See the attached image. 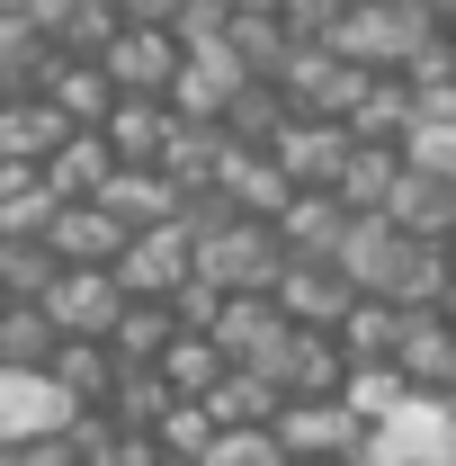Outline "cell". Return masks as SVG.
Instances as JSON below:
<instances>
[{"label": "cell", "mask_w": 456, "mask_h": 466, "mask_svg": "<svg viewBox=\"0 0 456 466\" xmlns=\"http://www.w3.org/2000/svg\"><path fill=\"white\" fill-rule=\"evenodd\" d=\"M358 466H456V395H402L367 431Z\"/></svg>", "instance_id": "1"}, {"label": "cell", "mask_w": 456, "mask_h": 466, "mask_svg": "<svg viewBox=\"0 0 456 466\" xmlns=\"http://www.w3.org/2000/svg\"><path fill=\"white\" fill-rule=\"evenodd\" d=\"M90 63L108 72L116 99H171V81H179V63H188V46H179V27H116Z\"/></svg>", "instance_id": "2"}, {"label": "cell", "mask_w": 456, "mask_h": 466, "mask_svg": "<svg viewBox=\"0 0 456 466\" xmlns=\"http://www.w3.org/2000/svg\"><path fill=\"white\" fill-rule=\"evenodd\" d=\"M188 279H197V233H188V216L179 225H153V233H125V251H116V288L125 296L171 305Z\"/></svg>", "instance_id": "3"}, {"label": "cell", "mask_w": 456, "mask_h": 466, "mask_svg": "<svg viewBox=\"0 0 456 466\" xmlns=\"http://www.w3.org/2000/svg\"><path fill=\"white\" fill-rule=\"evenodd\" d=\"M251 377H269V386H278V404H304V395H341L349 359H341V341H332V332H304V323H286Z\"/></svg>", "instance_id": "4"}, {"label": "cell", "mask_w": 456, "mask_h": 466, "mask_svg": "<svg viewBox=\"0 0 456 466\" xmlns=\"http://www.w3.org/2000/svg\"><path fill=\"white\" fill-rule=\"evenodd\" d=\"M278 449L286 458H332V466H358V449H367V421L341 404V395H304V404H278Z\"/></svg>", "instance_id": "5"}, {"label": "cell", "mask_w": 456, "mask_h": 466, "mask_svg": "<svg viewBox=\"0 0 456 466\" xmlns=\"http://www.w3.org/2000/svg\"><path fill=\"white\" fill-rule=\"evenodd\" d=\"M81 421V404L63 395L45 368H0V449H18V440H63Z\"/></svg>", "instance_id": "6"}, {"label": "cell", "mask_w": 456, "mask_h": 466, "mask_svg": "<svg viewBox=\"0 0 456 466\" xmlns=\"http://www.w3.org/2000/svg\"><path fill=\"white\" fill-rule=\"evenodd\" d=\"M394 377L411 395H456V323H448V305H411V314H402Z\"/></svg>", "instance_id": "7"}, {"label": "cell", "mask_w": 456, "mask_h": 466, "mask_svg": "<svg viewBox=\"0 0 456 466\" xmlns=\"http://www.w3.org/2000/svg\"><path fill=\"white\" fill-rule=\"evenodd\" d=\"M116 314H125L116 269H55V288H45V323H55L63 341H108Z\"/></svg>", "instance_id": "8"}, {"label": "cell", "mask_w": 456, "mask_h": 466, "mask_svg": "<svg viewBox=\"0 0 456 466\" xmlns=\"http://www.w3.org/2000/svg\"><path fill=\"white\" fill-rule=\"evenodd\" d=\"M349 135L341 116H286L278 135H269V162L286 171V188H332L341 179V162H349Z\"/></svg>", "instance_id": "9"}, {"label": "cell", "mask_w": 456, "mask_h": 466, "mask_svg": "<svg viewBox=\"0 0 456 466\" xmlns=\"http://www.w3.org/2000/svg\"><path fill=\"white\" fill-rule=\"evenodd\" d=\"M251 90V72L224 55V46H188V63H179L171 81V116H188V126H224V108Z\"/></svg>", "instance_id": "10"}, {"label": "cell", "mask_w": 456, "mask_h": 466, "mask_svg": "<svg viewBox=\"0 0 456 466\" xmlns=\"http://www.w3.org/2000/svg\"><path fill=\"white\" fill-rule=\"evenodd\" d=\"M45 251H55L63 269H116V251H125V225H116L99 198H63L55 225H45Z\"/></svg>", "instance_id": "11"}, {"label": "cell", "mask_w": 456, "mask_h": 466, "mask_svg": "<svg viewBox=\"0 0 456 466\" xmlns=\"http://www.w3.org/2000/svg\"><path fill=\"white\" fill-rule=\"evenodd\" d=\"M171 135H179L171 99H116V108L99 116V144L116 153V171H162Z\"/></svg>", "instance_id": "12"}, {"label": "cell", "mask_w": 456, "mask_h": 466, "mask_svg": "<svg viewBox=\"0 0 456 466\" xmlns=\"http://www.w3.org/2000/svg\"><path fill=\"white\" fill-rule=\"evenodd\" d=\"M376 216H385L394 233H411V242H448V233H456V179H439V171H411V162H402Z\"/></svg>", "instance_id": "13"}, {"label": "cell", "mask_w": 456, "mask_h": 466, "mask_svg": "<svg viewBox=\"0 0 456 466\" xmlns=\"http://www.w3.org/2000/svg\"><path fill=\"white\" fill-rule=\"evenodd\" d=\"M269 296H278V314H286V323H304V332H332L349 305H358V288H349L332 260H286Z\"/></svg>", "instance_id": "14"}, {"label": "cell", "mask_w": 456, "mask_h": 466, "mask_svg": "<svg viewBox=\"0 0 456 466\" xmlns=\"http://www.w3.org/2000/svg\"><path fill=\"white\" fill-rule=\"evenodd\" d=\"M63 135H72V116H63L45 90H9V99H0V162L45 171V162L63 153Z\"/></svg>", "instance_id": "15"}, {"label": "cell", "mask_w": 456, "mask_h": 466, "mask_svg": "<svg viewBox=\"0 0 456 466\" xmlns=\"http://www.w3.org/2000/svg\"><path fill=\"white\" fill-rule=\"evenodd\" d=\"M278 332H286L278 296H224V305H215V323H206V341L224 350V368H260Z\"/></svg>", "instance_id": "16"}, {"label": "cell", "mask_w": 456, "mask_h": 466, "mask_svg": "<svg viewBox=\"0 0 456 466\" xmlns=\"http://www.w3.org/2000/svg\"><path fill=\"white\" fill-rule=\"evenodd\" d=\"M215 198H224L233 216H260V225H269V216H278L295 188H286V171L269 162V153H251V144H224V162H215Z\"/></svg>", "instance_id": "17"}, {"label": "cell", "mask_w": 456, "mask_h": 466, "mask_svg": "<svg viewBox=\"0 0 456 466\" xmlns=\"http://www.w3.org/2000/svg\"><path fill=\"white\" fill-rule=\"evenodd\" d=\"M269 225H278L286 260H332V242H341V225H349V207L332 198V188H295Z\"/></svg>", "instance_id": "18"}, {"label": "cell", "mask_w": 456, "mask_h": 466, "mask_svg": "<svg viewBox=\"0 0 456 466\" xmlns=\"http://www.w3.org/2000/svg\"><path fill=\"white\" fill-rule=\"evenodd\" d=\"M99 207H108L125 233H153V225H179V216H188V198H179L162 171H108Z\"/></svg>", "instance_id": "19"}, {"label": "cell", "mask_w": 456, "mask_h": 466, "mask_svg": "<svg viewBox=\"0 0 456 466\" xmlns=\"http://www.w3.org/2000/svg\"><path fill=\"white\" fill-rule=\"evenodd\" d=\"M55 179L27 171V162H0V242H45V225H55Z\"/></svg>", "instance_id": "20"}, {"label": "cell", "mask_w": 456, "mask_h": 466, "mask_svg": "<svg viewBox=\"0 0 456 466\" xmlns=\"http://www.w3.org/2000/svg\"><path fill=\"white\" fill-rule=\"evenodd\" d=\"M171 332H179L171 305H153V296H125V314H116V332H108V359H116V368H162Z\"/></svg>", "instance_id": "21"}, {"label": "cell", "mask_w": 456, "mask_h": 466, "mask_svg": "<svg viewBox=\"0 0 456 466\" xmlns=\"http://www.w3.org/2000/svg\"><path fill=\"white\" fill-rule=\"evenodd\" d=\"M394 332H402V305H376V296H358L341 323H332V341H341L349 368H394Z\"/></svg>", "instance_id": "22"}, {"label": "cell", "mask_w": 456, "mask_h": 466, "mask_svg": "<svg viewBox=\"0 0 456 466\" xmlns=\"http://www.w3.org/2000/svg\"><path fill=\"white\" fill-rule=\"evenodd\" d=\"M206 412H215V431H269V421H278V386L251 377V368H224V377L206 386Z\"/></svg>", "instance_id": "23"}, {"label": "cell", "mask_w": 456, "mask_h": 466, "mask_svg": "<svg viewBox=\"0 0 456 466\" xmlns=\"http://www.w3.org/2000/svg\"><path fill=\"white\" fill-rule=\"evenodd\" d=\"M45 99H55L72 126H99V116L116 108V90H108V72L90 55H55V72H45Z\"/></svg>", "instance_id": "24"}, {"label": "cell", "mask_w": 456, "mask_h": 466, "mask_svg": "<svg viewBox=\"0 0 456 466\" xmlns=\"http://www.w3.org/2000/svg\"><path fill=\"white\" fill-rule=\"evenodd\" d=\"M394 171H402L394 144H349V162H341V179H332V198H341L349 216H376V207H385V188H394Z\"/></svg>", "instance_id": "25"}, {"label": "cell", "mask_w": 456, "mask_h": 466, "mask_svg": "<svg viewBox=\"0 0 456 466\" xmlns=\"http://www.w3.org/2000/svg\"><path fill=\"white\" fill-rule=\"evenodd\" d=\"M108 171H116V153L99 144V126H72V135H63V153L45 162L55 198H99V188H108Z\"/></svg>", "instance_id": "26"}, {"label": "cell", "mask_w": 456, "mask_h": 466, "mask_svg": "<svg viewBox=\"0 0 456 466\" xmlns=\"http://www.w3.org/2000/svg\"><path fill=\"white\" fill-rule=\"evenodd\" d=\"M45 377H55L81 412H99V404H108V386H116V359H108V341H63L55 359H45Z\"/></svg>", "instance_id": "27"}, {"label": "cell", "mask_w": 456, "mask_h": 466, "mask_svg": "<svg viewBox=\"0 0 456 466\" xmlns=\"http://www.w3.org/2000/svg\"><path fill=\"white\" fill-rule=\"evenodd\" d=\"M411 108H421V90H411V81H367V99L349 108V135H358V144H394V153H402Z\"/></svg>", "instance_id": "28"}, {"label": "cell", "mask_w": 456, "mask_h": 466, "mask_svg": "<svg viewBox=\"0 0 456 466\" xmlns=\"http://www.w3.org/2000/svg\"><path fill=\"white\" fill-rule=\"evenodd\" d=\"M162 386H171L179 404H206V386L224 377V350L206 341V332H171V350H162V368H153Z\"/></svg>", "instance_id": "29"}, {"label": "cell", "mask_w": 456, "mask_h": 466, "mask_svg": "<svg viewBox=\"0 0 456 466\" xmlns=\"http://www.w3.org/2000/svg\"><path fill=\"white\" fill-rule=\"evenodd\" d=\"M55 36H36V27H18V18H0V99L9 90H45V72H55Z\"/></svg>", "instance_id": "30"}, {"label": "cell", "mask_w": 456, "mask_h": 466, "mask_svg": "<svg viewBox=\"0 0 456 466\" xmlns=\"http://www.w3.org/2000/svg\"><path fill=\"white\" fill-rule=\"evenodd\" d=\"M144 440H153V449H162V466H197L206 458V440H215V412L206 404H162V421H153V431H144Z\"/></svg>", "instance_id": "31"}, {"label": "cell", "mask_w": 456, "mask_h": 466, "mask_svg": "<svg viewBox=\"0 0 456 466\" xmlns=\"http://www.w3.org/2000/svg\"><path fill=\"white\" fill-rule=\"evenodd\" d=\"M63 332L45 323V305H0V368H45Z\"/></svg>", "instance_id": "32"}, {"label": "cell", "mask_w": 456, "mask_h": 466, "mask_svg": "<svg viewBox=\"0 0 456 466\" xmlns=\"http://www.w3.org/2000/svg\"><path fill=\"white\" fill-rule=\"evenodd\" d=\"M224 55L242 63L251 81H278V63L295 55V36H286L278 18H233V27H224Z\"/></svg>", "instance_id": "33"}, {"label": "cell", "mask_w": 456, "mask_h": 466, "mask_svg": "<svg viewBox=\"0 0 456 466\" xmlns=\"http://www.w3.org/2000/svg\"><path fill=\"white\" fill-rule=\"evenodd\" d=\"M55 251L45 242H0V305H45V288H55Z\"/></svg>", "instance_id": "34"}, {"label": "cell", "mask_w": 456, "mask_h": 466, "mask_svg": "<svg viewBox=\"0 0 456 466\" xmlns=\"http://www.w3.org/2000/svg\"><path fill=\"white\" fill-rule=\"evenodd\" d=\"M402 395H411V386H402L394 368H349V377H341V404L358 412V421H367V431H376V421H385V412H394Z\"/></svg>", "instance_id": "35"}, {"label": "cell", "mask_w": 456, "mask_h": 466, "mask_svg": "<svg viewBox=\"0 0 456 466\" xmlns=\"http://www.w3.org/2000/svg\"><path fill=\"white\" fill-rule=\"evenodd\" d=\"M116 27H125V18H116V0H72V18L55 27V46H63V55H99Z\"/></svg>", "instance_id": "36"}, {"label": "cell", "mask_w": 456, "mask_h": 466, "mask_svg": "<svg viewBox=\"0 0 456 466\" xmlns=\"http://www.w3.org/2000/svg\"><path fill=\"white\" fill-rule=\"evenodd\" d=\"M197 466H286V449H278V431H215Z\"/></svg>", "instance_id": "37"}, {"label": "cell", "mask_w": 456, "mask_h": 466, "mask_svg": "<svg viewBox=\"0 0 456 466\" xmlns=\"http://www.w3.org/2000/svg\"><path fill=\"white\" fill-rule=\"evenodd\" d=\"M341 9H349V0H286V9H278V27L295 36V46H322V36L341 27Z\"/></svg>", "instance_id": "38"}, {"label": "cell", "mask_w": 456, "mask_h": 466, "mask_svg": "<svg viewBox=\"0 0 456 466\" xmlns=\"http://www.w3.org/2000/svg\"><path fill=\"white\" fill-rule=\"evenodd\" d=\"M0 466H81V449H72V431L63 440H18V449H0Z\"/></svg>", "instance_id": "39"}, {"label": "cell", "mask_w": 456, "mask_h": 466, "mask_svg": "<svg viewBox=\"0 0 456 466\" xmlns=\"http://www.w3.org/2000/svg\"><path fill=\"white\" fill-rule=\"evenodd\" d=\"M0 18H18V27H36V36H55L63 18H72V0H0Z\"/></svg>", "instance_id": "40"}, {"label": "cell", "mask_w": 456, "mask_h": 466, "mask_svg": "<svg viewBox=\"0 0 456 466\" xmlns=\"http://www.w3.org/2000/svg\"><path fill=\"white\" fill-rule=\"evenodd\" d=\"M116 18H125V27H171L179 0H116Z\"/></svg>", "instance_id": "41"}, {"label": "cell", "mask_w": 456, "mask_h": 466, "mask_svg": "<svg viewBox=\"0 0 456 466\" xmlns=\"http://www.w3.org/2000/svg\"><path fill=\"white\" fill-rule=\"evenodd\" d=\"M224 9H233V18H278L286 0H224Z\"/></svg>", "instance_id": "42"}, {"label": "cell", "mask_w": 456, "mask_h": 466, "mask_svg": "<svg viewBox=\"0 0 456 466\" xmlns=\"http://www.w3.org/2000/svg\"><path fill=\"white\" fill-rule=\"evenodd\" d=\"M448 63H456V9H448Z\"/></svg>", "instance_id": "43"}, {"label": "cell", "mask_w": 456, "mask_h": 466, "mask_svg": "<svg viewBox=\"0 0 456 466\" xmlns=\"http://www.w3.org/2000/svg\"><path fill=\"white\" fill-rule=\"evenodd\" d=\"M286 466H332V458H286Z\"/></svg>", "instance_id": "44"}, {"label": "cell", "mask_w": 456, "mask_h": 466, "mask_svg": "<svg viewBox=\"0 0 456 466\" xmlns=\"http://www.w3.org/2000/svg\"><path fill=\"white\" fill-rule=\"evenodd\" d=\"M448 269H456V233H448Z\"/></svg>", "instance_id": "45"}]
</instances>
